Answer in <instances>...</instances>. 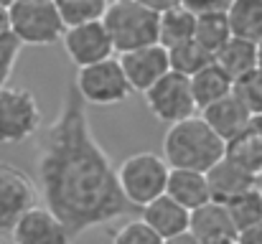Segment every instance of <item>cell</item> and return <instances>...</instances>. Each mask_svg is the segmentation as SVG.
Returning a JSON list of instances; mask_svg holds the SVG:
<instances>
[{"label": "cell", "instance_id": "6da1fadb", "mask_svg": "<svg viewBox=\"0 0 262 244\" xmlns=\"http://www.w3.org/2000/svg\"><path fill=\"white\" fill-rule=\"evenodd\" d=\"M36 170L43 206L64 224L69 239L135 211L120 191L117 168L94 138L87 104L72 84L64 89L59 115L41 132Z\"/></svg>", "mask_w": 262, "mask_h": 244}, {"label": "cell", "instance_id": "7a4b0ae2", "mask_svg": "<svg viewBox=\"0 0 262 244\" xmlns=\"http://www.w3.org/2000/svg\"><path fill=\"white\" fill-rule=\"evenodd\" d=\"M227 156V143L199 117H188L171 125L163 135V161L171 170H193L209 173Z\"/></svg>", "mask_w": 262, "mask_h": 244}, {"label": "cell", "instance_id": "3957f363", "mask_svg": "<svg viewBox=\"0 0 262 244\" xmlns=\"http://www.w3.org/2000/svg\"><path fill=\"white\" fill-rule=\"evenodd\" d=\"M102 26L112 41L115 54H130L158 43V8L135 0L107 3Z\"/></svg>", "mask_w": 262, "mask_h": 244}, {"label": "cell", "instance_id": "277c9868", "mask_svg": "<svg viewBox=\"0 0 262 244\" xmlns=\"http://www.w3.org/2000/svg\"><path fill=\"white\" fill-rule=\"evenodd\" d=\"M168 173H171L168 163L158 153L143 150V153L127 156L117 165V183L125 201L133 209H143L166 193Z\"/></svg>", "mask_w": 262, "mask_h": 244}, {"label": "cell", "instance_id": "5b68a950", "mask_svg": "<svg viewBox=\"0 0 262 244\" xmlns=\"http://www.w3.org/2000/svg\"><path fill=\"white\" fill-rule=\"evenodd\" d=\"M10 36L20 46H51L61 41L64 23L59 18L56 3L49 0H18L8 5Z\"/></svg>", "mask_w": 262, "mask_h": 244}, {"label": "cell", "instance_id": "8992f818", "mask_svg": "<svg viewBox=\"0 0 262 244\" xmlns=\"http://www.w3.org/2000/svg\"><path fill=\"white\" fill-rule=\"evenodd\" d=\"M41 107L31 89L5 84L0 89V145H20L41 130Z\"/></svg>", "mask_w": 262, "mask_h": 244}, {"label": "cell", "instance_id": "52a82bcc", "mask_svg": "<svg viewBox=\"0 0 262 244\" xmlns=\"http://www.w3.org/2000/svg\"><path fill=\"white\" fill-rule=\"evenodd\" d=\"M72 86L84 104H94V107L122 104L133 94L117 59H107V61L94 64V66L79 69Z\"/></svg>", "mask_w": 262, "mask_h": 244}, {"label": "cell", "instance_id": "ba28073f", "mask_svg": "<svg viewBox=\"0 0 262 244\" xmlns=\"http://www.w3.org/2000/svg\"><path fill=\"white\" fill-rule=\"evenodd\" d=\"M143 97H145L150 115L158 122H166L168 127L199 115L193 97H191V84L186 77L176 72H168L166 77H161L148 92H143Z\"/></svg>", "mask_w": 262, "mask_h": 244}, {"label": "cell", "instance_id": "9c48e42d", "mask_svg": "<svg viewBox=\"0 0 262 244\" xmlns=\"http://www.w3.org/2000/svg\"><path fill=\"white\" fill-rule=\"evenodd\" d=\"M36 204L38 191L33 178L10 163H0V234L10 232L15 221Z\"/></svg>", "mask_w": 262, "mask_h": 244}, {"label": "cell", "instance_id": "30bf717a", "mask_svg": "<svg viewBox=\"0 0 262 244\" xmlns=\"http://www.w3.org/2000/svg\"><path fill=\"white\" fill-rule=\"evenodd\" d=\"M64 51L69 56V61L77 69H87L99 61L115 59V49L112 41L102 26V20L87 23V26H77V28H67L61 36Z\"/></svg>", "mask_w": 262, "mask_h": 244}, {"label": "cell", "instance_id": "8fae6325", "mask_svg": "<svg viewBox=\"0 0 262 244\" xmlns=\"http://www.w3.org/2000/svg\"><path fill=\"white\" fill-rule=\"evenodd\" d=\"M117 64L125 74V81L130 86V92H148L161 77H166L171 72L168 66V51L161 49L158 43L153 46H145V49H138V51H130V54H122L117 56Z\"/></svg>", "mask_w": 262, "mask_h": 244}, {"label": "cell", "instance_id": "7c38bea8", "mask_svg": "<svg viewBox=\"0 0 262 244\" xmlns=\"http://www.w3.org/2000/svg\"><path fill=\"white\" fill-rule=\"evenodd\" d=\"M8 234L13 244H72L64 224L46 206L38 204L28 209Z\"/></svg>", "mask_w": 262, "mask_h": 244}, {"label": "cell", "instance_id": "4fadbf2b", "mask_svg": "<svg viewBox=\"0 0 262 244\" xmlns=\"http://www.w3.org/2000/svg\"><path fill=\"white\" fill-rule=\"evenodd\" d=\"M188 234L199 244H234L237 229L229 219L224 204H204L201 209L188 214Z\"/></svg>", "mask_w": 262, "mask_h": 244}, {"label": "cell", "instance_id": "5bb4252c", "mask_svg": "<svg viewBox=\"0 0 262 244\" xmlns=\"http://www.w3.org/2000/svg\"><path fill=\"white\" fill-rule=\"evenodd\" d=\"M199 117L224 140V143H232L237 140L252 122V115L245 109V104L234 97V94H227L224 99L204 107L199 112Z\"/></svg>", "mask_w": 262, "mask_h": 244}, {"label": "cell", "instance_id": "9a60e30c", "mask_svg": "<svg viewBox=\"0 0 262 244\" xmlns=\"http://www.w3.org/2000/svg\"><path fill=\"white\" fill-rule=\"evenodd\" d=\"M206 175V186H209V196L214 204H229L237 196L257 188V178L250 175L245 168H239L234 161H229L227 156L216 163Z\"/></svg>", "mask_w": 262, "mask_h": 244}, {"label": "cell", "instance_id": "2e32d148", "mask_svg": "<svg viewBox=\"0 0 262 244\" xmlns=\"http://www.w3.org/2000/svg\"><path fill=\"white\" fill-rule=\"evenodd\" d=\"M140 221L148 224L163 242L188 232V211L178 206L176 201H171L166 193L140 209Z\"/></svg>", "mask_w": 262, "mask_h": 244}, {"label": "cell", "instance_id": "e0dca14e", "mask_svg": "<svg viewBox=\"0 0 262 244\" xmlns=\"http://www.w3.org/2000/svg\"><path fill=\"white\" fill-rule=\"evenodd\" d=\"M196 18L183 3L158 5V46L171 51L181 43L193 41Z\"/></svg>", "mask_w": 262, "mask_h": 244}, {"label": "cell", "instance_id": "ac0fdd59", "mask_svg": "<svg viewBox=\"0 0 262 244\" xmlns=\"http://www.w3.org/2000/svg\"><path fill=\"white\" fill-rule=\"evenodd\" d=\"M166 196L171 201H176L178 206H183L188 214L211 201L209 186H206V175L204 173H193V170H171L168 173V183H166Z\"/></svg>", "mask_w": 262, "mask_h": 244}, {"label": "cell", "instance_id": "d6986e66", "mask_svg": "<svg viewBox=\"0 0 262 244\" xmlns=\"http://www.w3.org/2000/svg\"><path fill=\"white\" fill-rule=\"evenodd\" d=\"M214 66H219L234 84V81H239L242 77H247L257 69V46L239 41V38H229L214 54Z\"/></svg>", "mask_w": 262, "mask_h": 244}, {"label": "cell", "instance_id": "ffe728a7", "mask_svg": "<svg viewBox=\"0 0 262 244\" xmlns=\"http://www.w3.org/2000/svg\"><path fill=\"white\" fill-rule=\"evenodd\" d=\"M227 158L245 168L250 175L262 173V117H252L250 127L232 143H227Z\"/></svg>", "mask_w": 262, "mask_h": 244}, {"label": "cell", "instance_id": "44dd1931", "mask_svg": "<svg viewBox=\"0 0 262 244\" xmlns=\"http://www.w3.org/2000/svg\"><path fill=\"white\" fill-rule=\"evenodd\" d=\"M232 38L260 43L262 41V0H234L227 8Z\"/></svg>", "mask_w": 262, "mask_h": 244}, {"label": "cell", "instance_id": "7402d4cb", "mask_svg": "<svg viewBox=\"0 0 262 244\" xmlns=\"http://www.w3.org/2000/svg\"><path fill=\"white\" fill-rule=\"evenodd\" d=\"M191 97H193V104L196 109L201 112L204 107L224 99L227 94H232V79L214 64H209L206 69H201L199 74H193L191 79Z\"/></svg>", "mask_w": 262, "mask_h": 244}, {"label": "cell", "instance_id": "603a6c76", "mask_svg": "<svg viewBox=\"0 0 262 244\" xmlns=\"http://www.w3.org/2000/svg\"><path fill=\"white\" fill-rule=\"evenodd\" d=\"M196 26H193V41L209 51L211 56L232 38L229 33V23H227V10H216V13H204V15H193Z\"/></svg>", "mask_w": 262, "mask_h": 244}, {"label": "cell", "instance_id": "cb8c5ba5", "mask_svg": "<svg viewBox=\"0 0 262 244\" xmlns=\"http://www.w3.org/2000/svg\"><path fill=\"white\" fill-rule=\"evenodd\" d=\"M209 64H214V56L209 51H204L196 41H188V43H181L168 51V66L171 72L191 79L193 74H199L201 69H206Z\"/></svg>", "mask_w": 262, "mask_h": 244}, {"label": "cell", "instance_id": "d4e9b609", "mask_svg": "<svg viewBox=\"0 0 262 244\" xmlns=\"http://www.w3.org/2000/svg\"><path fill=\"white\" fill-rule=\"evenodd\" d=\"M107 3L104 0H67V3H56L59 18L64 23V28H77V26H87L97 23L104 15Z\"/></svg>", "mask_w": 262, "mask_h": 244}, {"label": "cell", "instance_id": "484cf974", "mask_svg": "<svg viewBox=\"0 0 262 244\" xmlns=\"http://www.w3.org/2000/svg\"><path fill=\"white\" fill-rule=\"evenodd\" d=\"M227 211H229V219L234 224L237 232L252 227V224H260L262 221V188H252L242 196H237L234 201L224 204Z\"/></svg>", "mask_w": 262, "mask_h": 244}, {"label": "cell", "instance_id": "4316f807", "mask_svg": "<svg viewBox=\"0 0 262 244\" xmlns=\"http://www.w3.org/2000/svg\"><path fill=\"white\" fill-rule=\"evenodd\" d=\"M232 94L245 104V109L252 117H262V72L255 69L252 74L242 77L232 84Z\"/></svg>", "mask_w": 262, "mask_h": 244}, {"label": "cell", "instance_id": "83f0119b", "mask_svg": "<svg viewBox=\"0 0 262 244\" xmlns=\"http://www.w3.org/2000/svg\"><path fill=\"white\" fill-rule=\"evenodd\" d=\"M112 244H163V239L140 219H130L115 232Z\"/></svg>", "mask_w": 262, "mask_h": 244}, {"label": "cell", "instance_id": "f1b7e54d", "mask_svg": "<svg viewBox=\"0 0 262 244\" xmlns=\"http://www.w3.org/2000/svg\"><path fill=\"white\" fill-rule=\"evenodd\" d=\"M20 49H23V46H20L13 36L0 38V89L13 77V69H15V64H18Z\"/></svg>", "mask_w": 262, "mask_h": 244}, {"label": "cell", "instance_id": "f546056e", "mask_svg": "<svg viewBox=\"0 0 262 244\" xmlns=\"http://www.w3.org/2000/svg\"><path fill=\"white\" fill-rule=\"evenodd\" d=\"M234 244H262V221L237 232V242Z\"/></svg>", "mask_w": 262, "mask_h": 244}, {"label": "cell", "instance_id": "4dcf8cb0", "mask_svg": "<svg viewBox=\"0 0 262 244\" xmlns=\"http://www.w3.org/2000/svg\"><path fill=\"white\" fill-rule=\"evenodd\" d=\"M10 36V18H8V5L0 3V38Z\"/></svg>", "mask_w": 262, "mask_h": 244}, {"label": "cell", "instance_id": "1f68e13d", "mask_svg": "<svg viewBox=\"0 0 262 244\" xmlns=\"http://www.w3.org/2000/svg\"><path fill=\"white\" fill-rule=\"evenodd\" d=\"M163 244H199V242H196V239H193V237H191V234L186 232V234H181V237H173V239H166Z\"/></svg>", "mask_w": 262, "mask_h": 244}, {"label": "cell", "instance_id": "d6a6232c", "mask_svg": "<svg viewBox=\"0 0 262 244\" xmlns=\"http://www.w3.org/2000/svg\"><path fill=\"white\" fill-rule=\"evenodd\" d=\"M255 46H257V69L262 72V41L260 43H255Z\"/></svg>", "mask_w": 262, "mask_h": 244}]
</instances>
